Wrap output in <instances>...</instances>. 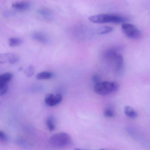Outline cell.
<instances>
[{
    "instance_id": "cell-18",
    "label": "cell",
    "mask_w": 150,
    "mask_h": 150,
    "mask_svg": "<svg viewBox=\"0 0 150 150\" xmlns=\"http://www.w3.org/2000/svg\"><path fill=\"white\" fill-rule=\"evenodd\" d=\"M104 115L106 117H112L115 115L114 110L111 107H108L104 110Z\"/></svg>"
},
{
    "instance_id": "cell-16",
    "label": "cell",
    "mask_w": 150,
    "mask_h": 150,
    "mask_svg": "<svg viewBox=\"0 0 150 150\" xmlns=\"http://www.w3.org/2000/svg\"><path fill=\"white\" fill-rule=\"evenodd\" d=\"M32 37L33 39L41 42H45L47 40L45 36L41 33H35L33 35Z\"/></svg>"
},
{
    "instance_id": "cell-13",
    "label": "cell",
    "mask_w": 150,
    "mask_h": 150,
    "mask_svg": "<svg viewBox=\"0 0 150 150\" xmlns=\"http://www.w3.org/2000/svg\"><path fill=\"white\" fill-rule=\"evenodd\" d=\"M112 27L108 26H104L99 28L97 31V33L99 35H103L107 34L112 31Z\"/></svg>"
},
{
    "instance_id": "cell-3",
    "label": "cell",
    "mask_w": 150,
    "mask_h": 150,
    "mask_svg": "<svg viewBox=\"0 0 150 150\" xmlns=\"http://www.w3.org/2000/svg\"><path fill=\"white\" fill-rule=\"evenodd\" d=\"M119 88V85L116 82L105 81L95 84L94 90L98 94L105 96L116 91Z\"/></svg>"
},
{
    "instance_id": "cell-5",
    "label": "cell",
    "mask_w": 150,
    "mask_h": 150,
    "mask_svg": "<svg viewBox=\"0 0 150 150\" xmlns=\"http://www.w3.org/2000/svg\"><path fill=\"white\" fill-rule=\"evenodd\" d=\"M121 29L125 35L129 38L136 39L140 36L139 30L134 25L129 23H124L121 26Z\"/></svg>"
},
{
    "instance_id": "cell-8",
    "label": "cell",
    "mask_w": 150,
    "mask_h": 150,
    "mask_svg": "<svg viewBox=\"0 0 150 150\" xmlns=\"http://www.w3.org/2000/svg\"><path fill=\"white\" fill-rule=\"evenodd\" d=\"M124 111L126 116L131 119L135 118L138 115L137 112L133 108L129 105H126L125 107Z\"/></svg>"
},
{
    "instance_id": "cell-2",
    "label": "cell",
    "mask_w": 150,
    "mask_h": 150,
    "mask_svg": "<svg viewBox=\"0 0 150 150\" xmlns=\"http://www.w3.org/2000/svg\"><path fill=\"white\" fill-rule=\"evenodd\" d=\"M88 19L91 22L96 23H119L127 20L125 17L119 15L109 14H99L90 16Z\"/></svg>"
},
{
    "instance_id": "cell-6",
    "label": "cell",
    "mask_w": 150,
    "mask_h": 150,
    "mask_svg": "<svg viewBox=\"0 0 150 150\" xmlns=\"http://www.w3.org/2000/svg\"><path fill=\"white\" fill-rule=\"evenodd\" d=\"M19 57L17 54L11 53L0 54V64L8 63L13 64L18 62Z\"/></svg>"
},
{
    "instance_id": "cell-19",
    "label": "cell",
    "mask_w": 150,
    "mask_h": 150,
    "mask_svg": "<svg viewBox=\"0 0 150 150\" xmlns=\"http://www.w3.org/2000/svg\"><path fill=\"white\" fill-rule=\"evenodd\" d=\"M8 88L7 83H0V96L4 95L6 92Z\"/></svg>"
},
{
    "instance_id": "cell-15",
    "label": "cell",
    "mask_w": 150,
    "mask_h": 150,
    "mask_svg": "<svg viewBox=\"0 0 150 150\" xmlns=\"http://www.w3.org/2000/svg\"><path fill=\"white\" fill-rule=\"evenodd\" d=\"M12 74L10 73H6L0 75V83H8L12 79Z\"/></svg>"
},
{
    "instance_id": "cell-9",
    "label": "cell",
    "mask_w": 150,
    "mask_h": 150,
    "mask_svg": "<svg viewBox=\"0 0 150 150\" xmlns=\"http://www.w3.org/2000/svg\"><path fill=\"white\" fill-rule=\"evenodd\" d=\"M30 5L29 3L28 2L21 1L13 4L12 6L15 9L23 10L28 9Z\"/></svg>"
},
{
    "instance_id": "cell-21",
    "label": "cell",
    "mask_w": 150,
    "mask_h": 150,
    "mask_svg": "<svg viewBox=\"0 0 150 150\" xmlns=\"http://www.w3.org/2000/svg\"><path fill=\"white\" fill-rule=\"evenodd\" d=\"M7 138L4 133L0 131V140L4 142L7 141Z\"/></svg>"
},
{
    "instance_id": "cell-14",
    "label": "cell",
    "mask_w": 150,
    "mask_h": 150,
    "mask_svg": "<svg viewBox=\"0 0 150 150\" xmlns=\"http://www.w3.org/2000/svg\"><path fill=\"white\" fill-rule=\"evenodd\" d=\"M54 117L50 116L47 118L46 121V125L50 131L54 130L55 128Z\"/></svg>"
},
{
    "instance_id": "cell-11",
    "label": "cell",
    "mask_w": 150,
    "mask_h": 150,
    "mask_svg": "<svg viewBox=\"0 0 150 150\" xmlns=\"http://www.w3.org/2000/svg\"><path fill=\"white\" fill-rule=\"evenodd\" d=\"M38 12L45 18L51 20L52 18V15L49 9L46 8H41L38 10Z\"/></svg>"
},
{
    "instance_id": "cell-10",
    "label": "cell",
    "mask_w": 150,
    "mask_h": 150,
    "mask_svg": "<svg viewBox=\"0 0 150 150\" xmlns=\"http://www.w3.org/2000/svg\"><path fill=\"white\" fill-rule=\"evenodd\" d=\"M23 42L21 39L17 38H11L9 39L8 44L9 46L13 47L21 45Z\"/></svg>"
},
{
    "instance_id": "cell-17",
    "label": "cell",
    "mask_w": 150,
    "mask_h": 150,
    "mask_svg": "<svg viewBox=\"0 0 150 150\" xmlns=\"http://www.w3.org/2000/svg\"><path fill=\"white\" fill-rule=\"evenodd\" d=\"M35 71V69L33 66L30 65L24 70V72L27 77H30L33 75Z\"/></svg>"
},
{
    "instance_id": "cell-7",
    "label": "cell",
    "mask_w": 150,
    "mask_h": 150,
    "mask_svg": "<svg viewBox=\"0 0 150 150\" xmlns=\"http://www.w3.org/2000/svg\"><path fill=\"white\" fill-rule=\"evenodd\" d=\"M62 99V96L60 93H57L55 95L49 93L45 96V102L47 105L53 106L60 103Z\"/></svg>"
},
{
    "instance_id": "cell-1",
    "label": "cell",
    "mask_w": 150,
    "mask_h": 150,
    "mask_svg": "<svg viewBox=\"0 0 150 150\" xmlns=\"http://www.w3.org/2000/svg\"><path fill=\"white\" fill-rule=\"evenodd\" d=\"M105 59L112 66L115 73L120 75L124 69V60L122 55L117 50L110 49L106 51L104 54Z\"/></svg>"
},
{
    "instance_id": "cell-12",
    "label": "cell",
    "mask_w": 150,
    "mask_h": 150,
    "mask_svg": "<svg viewBox=\"0 0 150 150\" xmlns=\"http://www.w3.org/2000/svg\"><path fill=\"white\" fill-rule=\"evenodd\" d=\"M52 76V74L49 72L42 71L38 73L36 75L37 79L39 80L48 79Z\"/></svg>"
},
{
    "instance_id": "cell-20",
    "label": "cell",
    "mask_w": 150,
    "mask_h": 150,
    "mask_svg": "<svg viewBox=\"0 0 150 150\" xmlns=\"http://www.w3.org/2000/svg\"><path fill=\"white\" fill-rule=\"evenodd\" d=\"M92 78L93 81L95 84L100 82V77L98 75H94L93 76Z\"/></svg>"
},
{
    "instance_id": "cell-4",
    "label": "cell",
    "mask_w": 150,
    "mask_h": 150,
    "mask_svg": "<svg viewBox=\"0 0 150 150\" xmlns=\"http://www.w3.org/2000/svg\"><path fill=\"white\" fill-rule=\"evenodd\" d=\"M51 145L57 147H63L69 145L71 143V139L68 134L59 132L53 135L50 139Z\"/></svg>"
}]
</instances>
